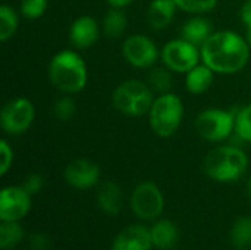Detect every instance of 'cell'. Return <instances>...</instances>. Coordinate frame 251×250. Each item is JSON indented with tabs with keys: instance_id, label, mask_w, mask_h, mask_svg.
<instances>
[{
	"instance_id": "cell-1",
	"label": "cell",
	"mask_w": 251,
	"mask_h": 250,
	"mask_svg": "<svg viewBox=\"0 0 251 250\" xmlns=\"http://www.w3.org/2000/svg\"><path fill=\"white\" fill-rule=\"evenodd\" d=\"M201 60L216 74H235L250 59V46L246 37L235 31H215L200 47Z\"/></svg>"
},
{
	"instance_id": "cell-2",
	"label": "cell",
	"mask_w": 251,
	"mask_h": 250,
	"mask_svg": "<svg viewBox=\"0 0 251 250\" xmlns=\"http://www.w3.org/2000/svg\"><path fill=\"white\" fill-rule=\"evenodd\" d=\"M49 80L56 90L65 94L79 93L88 81L87 65L75 50H62L49 63Z\"/></svg>"
},
{
	"instance_id": "cell-3",
	"label": "cell",
	"mask_w": 251,
	"mask_h": 250,
	"mask_svg": "<svg viewBox=\"0 0 251 250\" xmlns=\"http://www.w3.org/2000/svg\"><path fill=\"white\" fill-rule=\"evenodd\" d=\"M209 178L218 183H232L240 180L249 168V156L235 144H224L207 153L203 164Z\"/></svg>"
},
{
	"instance_id": "cell-4",
	"label": "cell",
	"mask_w": 251,
	"mask_h": 250,
	"mask_svg": "<svg viewBox=\"0 0 251 250\" xmlns=\"http://www.w3.org/2000/svg\"><path fill=\"white\" fill-rule=\"evenodd\" d=\"M182 118L184 103L179 96L171 91L156 97L149 112V124L153 133L163 139H168L178 131Z\"/></svg>"
},
{
	"instance_id": "cell-5",
	"label": "cell",
	"mask_w": 251,
	"mask_h": 250,
	"mask_svg": "<svg viewBox=\"0 0 251 250\" xmlns=\"http://www.w3.org/2000/svg\"><path fill=\"white\" fill-rule=\"evenodd\" d=\"M154 102L151 87L140 80H126L112 93V105L116 111L128 116L149 115Z\"/></svg>"
},
{
	"instance_id": "cell-6",
	"label": "cell",
	"mask_w": 251,
	"mask_h": 250,
	"mask_svg": "<svg viewBox=\"0 0 251 250\" xmlns=\"http://www.w3.org/2000/svg\"><path fill=\"white\" fill-rule=\"evenodd\" d=\"M235 116V111L210 108L199 113L196 118V130L206 141L221 143L234 136Z\"/></svg>"
},
{
	"instance_id": "cell-7",
	"label": "cell",
	"mask_w": 251,
	"mask_h": 250,
	"mask_svg": "<svg viewBox=\"0 0 251 250\" xmlns=\"http://www.w3.org/2000/svg\"><path fill=\"white\" fill-rule=\"evenodd\" d=\"M165 66L174 72H188L201 60L200 47L185 38H175L166 43L160 52Z\"/></svg>"
},
{
	"instance_id": "cell-8",
	"label": "cell",
	"mask_w": 251,
	"mask_h": 250,
	"mask_svg": "<svg viewBox=\"0 0 251 250\" xmlns=\"http://www.w3.org/2000/svg\"><path fill=\"white\" fill-rule=\"evenodd\" d=\"M35 108L26 97H15L9 100L0 112V125L9 136L25 133L34 122Z\"/></svg>"
},
{
	"instance_id": "cell-9",
	"label": "cell",
	"mask_w": 251,
	"mask_h": 250,
	"mask_svg": "<svg viewBox=\"0 0 251 250\" xmlns=\"http://www.w3.org/2000/svg\"><path fill=\"white\" fill-rule=\"evenodd\" d=\"M131 208L140 220L150 221L159 218L165 208L162 190L151 181L140 183L131 194Z\"/></svg>"
},
{
	"instance_id": "cell-10",
	"label": "cell",
	"mask_w": 251,
	"mask_h": 250,
	"mask_svg": "<svg viewBox=\"0 0 251 250\" xmlns=\"http://www.w3.org/2000/svg\"><path fill=\"white\" fill-rule=\"evenodd\" d=\"M122 55L125 60L135 68H151L160 52L156 43L144 34H132L122 43Z\"/></svg>"
},
{
	"instance_id": "cell-11",
	"label": "cell",
	"mask_w": 251,
	"mask_h": 250,
	"mask_svg": "<svg viewBox=\"0 0 251 250\" xmlns=\"http://www.w3.org/2000/svg\"><path fill=\"white\" fill-rule=\"evenodd\" d=\"M31 209V194L22 186L4 187L0 193V221H21Z\"/></svg>"
},
{
	"instance_id": "cell-12",
	"label": "cell",
	"mask_w": 251,
	"mask_h": 250,
	"mask_svg": "<svg viewBox=\"0 0 251 250\" xmlns=\"http://www.w3.org/2000/svg\"><path fill=\"white\" fill-rule=\"evenodd\" d=\"M65 181L78 190L93 189L100 180V168L88 159H74L69 162L63 172Z\"/></svg>"
},
{
	"instance_id": "cell-13",
	"label": "cell",
	"mask_w": 251,
	"mask_h": 250,
	"mask_svg": "<svg viewBox=\"0 0 251 250\" xmlns=\"http://www.w3.org/2000/svg\"><path fill=\"white\" fill-rule=\"evenodd\" d=\"M99 35L100 25L90 15L76 18L69 28V41L78 50H85L94 46V43L99 40Z\"/></svg>"
},
{
	"instance_id": "cell-14",
	"label": "cell",
	"mask_w": 251,
	"mask_h": 250,
	"mask_svg": "<svg viewBox=\"0 0 251 250\" xmlns=\"http://www.w3.org/2000/svg\"><path fill=\"white\" fill-rule=\"evenodd\" d=\"M151 248L150 228L144 225L125 227L112 243V250H150Z\"/></svg>"
},
{
	"instance_id": "cell-15",
	"label": "cell",
	"mask_w": 251,
	"mask_h": 250,
	"mask_svg": "<svg viewBox=\"0 0 251 250\" xmlns=\"http://www.w3.org/2000/svg\"><path fill=\"white\" fill-rule=\"evenodd\" d=\"M97 205L107 215H116L124 206L122 189L115 181H104L97 190Z\"/></svg>"
},
{
	"instance_id": "cell-16",
	"label": "cell",
	"mask_w": 251,
	"mask_h": 250,
	"mask_svg": "<svg viewBox=\"0 0 251 250\" xmlns=\"http://www.w3.org/2000/svg\"><path fill=\"white\" fill-rule=\"evenodd\" d=\"M213 24L210 19L203 16H193L184 22L181 28V37L187 41L201 47L206 40L213 34Z\"/></svg>"
},
{
	"instance_id": "cell-17",
	"label": "cell",
	"mask_w": 251,
	"mask_h": 250,
	"mask_svg": "<svg viewBox=\"0 0 251 250\" xmlns=\"http://www.w3.org/2000/svg\"><path fill=\"white\" fill-rule=\"evenodd\" d=\"M176 4L174 0H151L147 7V21L153 29H163L166 28L176 10Z\"/></svg>"
},
{
	"instance_id": "cell-18",
	"label": "cell",
	"mask_w": 251,
	"mask_h": 250,
	"mask_svg": "<svg viewBox=\"0 0 251 250\" xmlns=\"http://www.w3.org/2000/svg\"><path fill=\"white\" fill-rule=\"evenodd\" d=\"M150 234L153 246L162 250L175 248L179 240V231L176 225L169 220H160L154 222V225L150 228Z\"/></svg>"
},
{
	"instance_id": "cell-19",
	"label": "cell",
	"mask_w": 251,
	"mask_h": 250,
	"mask_svg": "<svg viewBox=\"0 0 251 250\" xmlns=\"http://www.w3.org/2000/svg\"><path fill=\"white\" fill-rule=\"evenodd\" d=\"M213 80H215V72L206 63H199L187 72L185 88L191 94H201L212 87Z\"/></svg>"
},
{
	"instance_id": "cell-20",
	"label": "cell",
	"mask_w": 251,
	"mask_h": 250,
	"mask_svg": "<svg viewBox=\"0 0 251 250\" xmlns=\"http://www.w3.org/2000/svg\"><path fill=\"white\" fill-rule=\"evenodd\" d=\"M126 25H128V18L125 12L119 7H110L103 18L101 28L107 38L115 40L122 37V34L126 29Z\"/></svg>"
},
{
	"instance_id": "cell-21",
	"label": "cell",
	"mask_w": 251,
	"mask_h": 250,
	"mask_svg": "<svg viewBox=\"0 0 251 250\" xmlns=\"http://www.w3.org/2000/svg\"><path fill=\"white\" fill-rule=\"evenodd\" d=\"M231 243L235 249L244 250L251 246V218H238L231 228Z\"/></svg>"
},
{
	"instance_id": "cell-22",
	"label": "cell",
	"mask_w": 251,
	"mask_h": 250,
	"mask_svg": "<svg viewBox=\"0 0 251 250\" xmlns=\"http://www.w3.org/2000/svg\"><path fill=\"white\" fill-rule=\"evenodd\" d=\"M24 237V228L19 221H1L0 224V248L9 250L15 248Z\"/></svg>"
},
{
	"instance_id": "cell-23",
	"label": "cell",
	"mask_w": 251,
	"mask_h": 250,
	"mask_svg": "<svg viewBox=\"0 0 251 250\" xmlns=\"http://www.w3.org/2000/svg\"><path fill=\"white\" fill-rule=\"evenodd\" d=\"M18 24L19 21H18V15L15 9H12L7 4H1L0 6V40L3 43L12 38V35L18 29Z\"/></svg>"
},
{
	"instance_id": "cell-24",
	"label": "cell",
	"mask_w": 251,
	"mask_h": 250,
	"mask_svg": "<svg viewBox=\"0 0 251 250\" xmlns=\"http://www.w3.org/2000/svg\"><path fill=\"white\" fill-rule=\"evenodd\" d=\"M234 134L243 143H251V103L237 111Z\"/></svg>"
},
{
	"instance_id": "cell-25",
	"label": "cell",
	"mask_w": 251,
	"mask_h": 250,
	"mask_svg": "<svg viewBox=\"0 0 251 250\" xmlns=\"http://www.w3.org/2000/svg\"><path fill=\"white\" fill-rule=\"evenodd\" d=\"M149 84L151 88H154L156 91L162 93H169L171 87H172V75H171V69L165 68H154L150 71L149 74Z\"/></svg>"
},
{
	"instance_id": "cell-26",
	"label": "cell",
	"mask_w": 251,
	"mask_h": 250,
	"mask_svg": "<svg viewBox=\"0 0 251 250\" xmlns=\"http://www.w3.org/2000/svg\"><path fill=\"white\" fill-rule=\"evenodd\" d=\"M176 7L188 13H206L216 7L219 0H174Z\"/></svg>"
},
{
	"instance_id": "cell-27",
	"label": "cell",
	"mask_w": 251,
	"mask_h": 250,
	"mask_svg": "<svg viewBox=\"0 0 251 250\" xmlns=\"http://www.w3.org/2000/svg\"><path fill=\"white\" fill-rule=\"evenodd\" d=\"M75 111H76L75 102L68 96L59 97L53 105V115L60 122H66V121L72 119L75 115Z\"/></svg>"
},
{
	"instance_id": "cell-28",
	"label": "cell",
	"mask_w": 251,
	"mask_h": 250,
	"mask_svg": "<svg viewBox=\"0 0 251 250\" xmlns=\"http://www.w3.org/2000/svg\"><path fill=\"white\" fill-rule=\"evenodd\" d=\"M49 6V0H21V13L28 19L41 18Z\"/></svg>"
},
{
	"instance_id": "cell-29",
	"label": "cell",
	"mask_w": 251,
	"mask_h": 250,
	"mask_svg": "<svg viewBox=\"0 0 251 250\" xmlns=\"http://www.w3.org/2000/svg\"><path fill=\"white\" fill-rule=\"evenodd\" d=\"M13 164V150L6 140H0V174L6 175Z\"/></svg>"
},
{
	"instance_id": "cell-30",
	"label": "cell",
	"mask_w": 251,
	"mask_h": 250,
	"mask_svg": "<svg viewBox=\"0 0 251 250\" xmlns=\"http://www.w3.org/2000/svg\"><path fill=\"white\" fill-rule=\"evenodd\" d=\"M43 186H44V180H43V177H41L40 174H29V175L25 178V181L22 183V187H24L25 192L29 193L31 196H32V194H37V193L43 189Z\"/></svg>"
},
{
	"instance_id": "cell-31",
	"label": "cell",
	"mask_w": 251,
	"mask_h": 250,
	"mask_svg": "<svg viewBox=\"0 0 251 250\" xmlns=\"http://www.w3.org/2000/svg\"><path fill=\"white\" fill-rule=\"evenodd\" d=\"M31 246L34 250H46L49 248V240L44 234H32L31 236Z\"/></svg>"
},
{
	"instance_id": "cell-32",
	"label": "cell",
	"mask_w": 251,
	"mask_h": 250,
	"mask_svg": "<svg viewBox=\"0 0 251 250\" xmlns=\"http://www.w3.org/2000/svg\"><path fill=\"white\" fill-rule=\"evenodd\" d=\"M240 16H241V21L246 25V28L251 27V0H246L243 3L241 10H240Z\"/></svg>"
},
{
	"instance_id": "cell-33",
	"label": "cell",
	"mask_w": 251,
	"mask_h": 250,
	"mask_svg": "<svg viewBox=\"0 0 251 250\" xmlns=\"http://www.w3.org/2000/svg\"><path fill=\"white\" fill-rule=\"evenodd\" d=\"M109 3L110 7H119V9H124L125 6L131 4L134 0H106Z\"/></svg>"
},
{
	"instance_id": "cell-34",
	"label": "cell",
	"mask_w": 251,
	"mask_h": 250,
	"mask_svg": "<svg viewBox=\"0 0 251 250\" xmlns=\"http://www.w3.org/2000/svg\"><path fill=\"white\" fill-rule=\"evenodd\" d=\"M246 40H247V43H249V46H250L251 49V27L246 28Z\"/></svg>"
},
{
	"instance_id": "cell-35",
	"label": "cell",
	"mask_w": 251,
	"mask_h": 250,
	"mask_svg": "<svg viewBox=\"0 0 251 250\" xmlns=\"http://www.w3.org/2000/svg\"><path fill=\"white\" fill-rule=\"evenodd\" d=\"M246 189H247V194H249V197L251 199V178L247 181V187H246Z\"/></svg>"
}]
</instances>
